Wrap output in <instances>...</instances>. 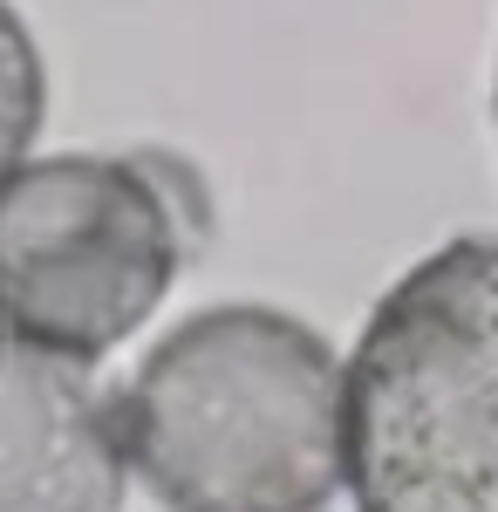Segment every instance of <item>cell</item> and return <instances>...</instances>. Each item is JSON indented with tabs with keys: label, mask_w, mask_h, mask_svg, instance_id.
I'll return each instance as SVG.
<instances>
[{
	"label": "cell",
	"mask_w": 498,
	"mask_h": 512,
	"mask_svg": "<svg viewBox=\"0 0 498 512\" xmlns=\"http://www.w3.org/2000/svg\"><path fill=\"white\" fill-rule=\"evenodd\" d=\"M116 396L48 349H0V512H123Z\"/></svg>",
	"instance_id": "cell-4"
},
{
	"label": "cell",
	"mask_w": 498,
	"mask_h": 512,
	"mask_svg": "<svg viewBox=\"0 0 498 512\" xmlns=\"http://www.w3.org/2000/svg\"><path fill=\"white\" fill-rule=\"evenodd\" d=\"M116 431L164 512H328L342 492V362L301 315L198 308L116 390Z\"/></svg>",
	"instance_id": "cell-1"
},
{
	"label": "cell",
	"mask_w": 498,
	"mask_h": 512,
	"mask_svg": "<svg viewBox=\"0 0 498 512\" xmlns=\"http://www.w3.org/2000/svg\"><path fill=\"white\" fill-rule=\"evenodd\" d=\"M0 349H7V342H0Z\"/></svg>",
	"instance_id": "cell-6"
},
{
	"label": "cell",
	"mask_w": 498,
	"mask_h": 512,
	"mask_svg": "<svg viewBox=\"0 0 498 512\" xmlns=\"http://www.w3.org/2000/svg\"><path fill=\"white\" fill-rule=\"evenodd\" d=\"M185 267V226L144 158H35L0 178V328L96 362L130 342Z\"/></svg>",
	"instance_id": "cell-3"
},
{
	"label": "cell",
	"mask_w": 498,
	"mask_h": 512,
	"mask_svg": "<svg viewBox=\"0 0 498 512\" xmlns=\"http://www.w3.org/2000/svg\"><path fill=\"white\" fill-rule=\"evenodd\" d=\"M355 512H498V233L437 246L342 369Z\"/></svg>",
	"instance_id": "cell-2"
},
{
	"label": "cell",
	"mask_w": 498,
	"mask_h": 512,
	"mask_svg": "<svg viewBox=\"0 0 498 512\" xmlns=\"http://www.w3.org/2000/svg\"><path fill=\"white\" fill-rule=\"evenodd\" d=\"M41 110H48V76H41V48L28 21L0 0V178L21 171L35 151Z\"/></svg>",
	"instance_id": "cell-5"
}]
</instances>
